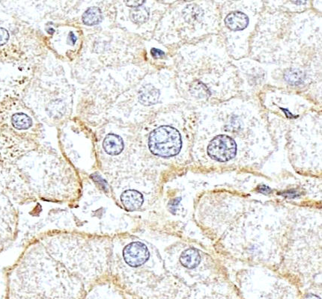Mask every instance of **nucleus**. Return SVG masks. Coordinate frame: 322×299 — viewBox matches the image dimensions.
<instances>
[{
  "mask_svg": "<svg viewBox=\"0 0 322 299\" xmlns=\"http://www.w3.org/2000/svg\"><path fill=\"white\" fill-rule=\"evenodd\" d=\"M103 149L108 154L117 155L123 150V141L116 135H108L103 141Z\"/></svg>",
  "mask_w": 322,
  "mask_h": 299,
  "instance_id": "5",
  "label": "nucleus"
},
{
  "mask_svg": "<svg viewBox=\"0 0 322 299\" xmlns=\"http://www.w3.org/2000/svg\"><path fill=\"white\" fill-rule=\"evenodd\" d=\"M151 54H152L153 56L156 57V58H160V57L164 56V55H165V53H164L162 50L155 48L151 50Z\"/></svg>",
  "mask_w": 322,
  "mask_h": 299,
  "instance_id": "11",
  "label": "nucleus"
},
{
  "mask_svg": "<svg viewBox=\"0 0 322 299\" xmlns=\"http://www.w3.org/2000/svg\"><path fill=\"white\" fill-rule=\"evenodd\" d=\"M305 299H321L319 297L316 296V295H308L307 297H306Z\"/></svg>",
  "mask_w": 322,
  "mask_h": 299,
  "instance_id": "14",
  "label": "nucleus"
},
{
  "mask_svg": "<svg viewBox=\"0 0 322 299\" xmlns=\"http://www.w3.org/2000/svg\"><path fill=\"white\" fill-rule=\"evenodd\" d=\"M180 261L186 268H194L199 265L201 257L197 250L189 249L181 254Z\"/></svg>",
  "mask_w": 322,
  "mask_h": 299,
  "instance_id": "8",
  "label": "nucleus"
},
{
  "mask_svg": "<svg viewBox=\"0 0 322 299\" xmlns=\"http://www.w3.org/2000/svg\"><path fill=\"white\" fill-rule=\"evenodd\" d=\"M132 20L137 23H143L148 20L149 13L146 8H139L130 14Z\"/></svg>",
  "mask_w": 322,
  "mask_h": 299,
  "instance_id": "10",
  "label": "nucleus"
},
{
  "mask_svg": "<svg viewBox=\"0 0 322 299\" xmlns=\"http://www.w3.org/2000/svg\"><path fill=\"white\" fill-rule=\"evenodd\" d=\"M219 6L220 29L227 50L235 58L248 53L249 38L258 24L262 10L261 2H226Z\"/></svg>",
  "mask_w": 322,
  "mask_h": 299,
  "instance_id": "2",
  "label": "nucleus"
},
{
  "mask_svg": "<svg viewBox=\"0 0 322 299\" xmlns=\"http://www.w3.org/2000/svg\"><path fill=\"white\" fill-rule=\"evenodd\" d=\"M213 105L210 120V139L207 154L213 161H232L237 154L239 143L258 141V136L269 133L260 112L251 101L232 100Z\"/></svg>",
  "mask_w": 322,
  "mask_h": 299,
  "instance_id": "1",
  "label": "nucleus"
},
{
  "mask_svg": "<svg viewBox=\"0 0 322 299\" xmlns=\"http://www.w3.org/2000/svg\"><path fill=\"white\" fill-rule=\"evenodd\" d=\"M149 147L151 153L158 157H175L182 147L181 134L172 126H160L150 134Z\"/></svg>",
  "mask_w": 322,
  "mask_h": 299,
  "instance_id": "3",
  "label": "nucleus"
},
{
  "mask_svg": "<svg viewBox=\"0 0 322 299\" xmlns=\"http://www.w3.org/2000/svg\"><path fill=\"white\" fill-rule=\"evenodd\" d=\"M159 97H160L159 91L152 85H149L142 88L139 98L143 104L151 106V105L155 104L158 101Z\"/></svg>",
  "mask_w": 322,
  "mask_h": 299,
  "instance_id": "7",
  "label": "nucleus"
},
{
  "mask_svg": "<svg viewBox=\"0 0 322 299\" xmlns=\"http://www.w3.org/2000/svg\"><path fill=\"white\" fill-rule=\"evenodd\" d=\"M149 255L147 248L140 242L132 243L124 251V260L131 265H142L149 258Z\"/></svg>",
  "mask_w": 322,
  "mask_h": 299,
  "instance_id": "4",
  "label": "nucleus"
},
{
  "mask_svg": "<svg viewBox=\"0 0 322 299\" xmlns=\"http://www.w3.org/2000/svg\"><path fill=\"white\" fill-rule=\"evenodd\" d=\"M102 16L100 9L97 7L89 8L83 16V21L85 24L92 25L98 24L101 20Z\"/></svg>",
  "mask_w": 322,
  "mask_h": 299,
  "instance_id": "9",
  "label": "nucleus"
},
{
  "mask_svg": "<svg viewBox=\"0 0 322 299\" xmlns=\"http://www.w3.org/2000/svg\"><path fill=\"white\" fill-rule=\"evenodd\" d=\"M259 190H260V192H262V193L263 192H264V193H267V192H271V189L267 187H260V189H259Z\"/></svg>",
  "mask_w": 322,
  "mask_h": 299,
  "instance_id": "13",
  "label": "nucleus"
},
{
  "mask_svg": "<svg viewBox=\"0 0 322 299\" xmlns=\"http://www.w3.org/2000/svg\"><path fill=\"white\" fill-rule=\"evenodd\" d=\"M122 203L129 211H135L143 205V197L135 191H127L122 196Z\"/></svg>",
  "mask_w": 322,
  "mask_h": 299,
  "instance_id": "6",
  "label": "nucleus"
},
{
  "mask_svg": "<svg viewBox=\"0 0 322 299\" xmlns=\"http://www.w3.org/2000/svg\"><path fill=\"white\" fill-rule=\"evenodd\" d=\"M126 3H127L128 6H130V7H140V6H141L144 3V2L130 1L127 2Z\"/></svg>",
  "mask_w": 322,
  "mask_h": 299,
  "instance_id": "12",
  "label": "nucleus"
}]
</instances>
